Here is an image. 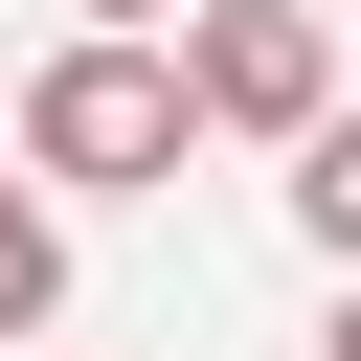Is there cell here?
<instances>
[{"mask_svg":"<svg viewBox=\"0 0 361 361\" xmlns=\"http://www.w3.org/2000/svg\"><path fill=\"white\" fill-rule=\"evenodd\" d=\"M293 226H316V248H338V271H361V113H338V135H316V158H293Z\"/></svg>","mask_w":361,"mask_h":361,"instance_id":"4","label":"cell"},{"mask_svg":"<svg viewBox=\"0 0 361 361\" xmlns=\"http://www.w3.org/2000/svg\"><path fill=\"white\" fill-rule=\"evenodd\" d=\"M45 316H68V203L0 158V361H45Z\"/></svg>","mask_w":361,"mask_h":361,"instance_id":"3","label":"cell"},{"mask_svg":"<svg viewBox=\"0 0 361 361\" xmlns=\"http://www.w3.org/2000/svg\"><path fill=\"white\" fill-rule=\"evenodd\" d=\"M316 361H361V271H338V338H316Z\"/></svg>","mask_w":361,"mask_h":361,"instance_id":"6","label":"cell"},{"mask_svg":"<svg viewBox=\"0 0 361 361\" xmlns=\"http://www.w3.org/2000/svg\"><path fill=\"white\" fill-rule=\"evenodd\" d=\"M180 135H203V90H180V45H45L23 68V180L45 203H113V180H180Z\"/></svg>","mask_w":361,"mask_h":361,"instance_id":"1","label":"cell"},{"mask_svg":"<svg viewBox=\"0 0 361 361\" xmlns=\"http://www.w3.org/2000/svg\"><path fill=\"white\" fill-rule=\"evenodd\" d=\"M180 90H203V135L316 158V135H338V23H316V0H203V23H180Z\"/></svg>","mask_w":361,"mask_h":361,"instance_id":"2","label":"cell"},{"mask_svg":"<svg viewBox=\"0 0 361 361\" xmlns=\"http://www.w3.org/2000/svg\"><path fill=\"white\" fill-rule=\"evenodd\" d=\"M68 23H90V45H180L203 0H68Z\"/></svg>","mask_w":361,"mask_h":361,"instance_id":"5","label":"cell"}]
</instances>
